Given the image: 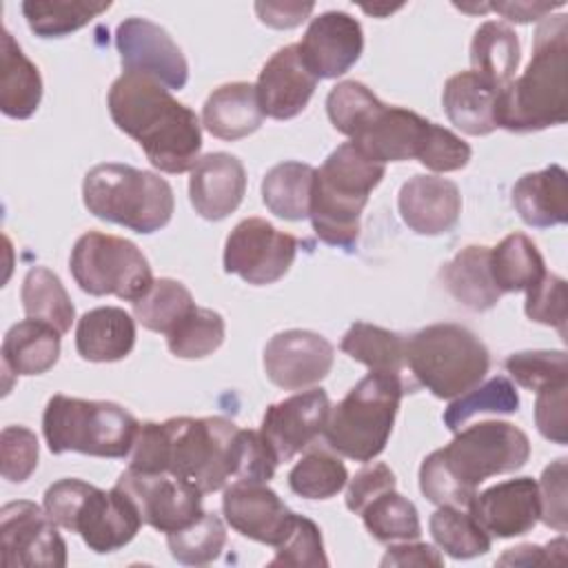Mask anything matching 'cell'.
Listing matches in <instances>:
<instances>
[{"label":"cell","instance_id":"obj_3","mask_svg":"<svg viewBox=\"0 0 568 568\" xmlns=\"http://www.w3.org/2000/svg\"><path fill=\"white\" fill-rule=\"evenodd\" d=\"M528 457V435L515 424L479 422L459 430L448 446L424 457L419 490L437 506L468 508L481 481L519 470Z\"/></svg>","mask_w":568,"mask_h":568},{"label":"cell","instance_id":"obj_23","mask_svg":"<svg viewBox=\"0 0 568 568\" xmlns=\"http://www.w3.org/2000/svg\"><path fill=\"white\" fill-rule=\"evenodd\" d=\"M397 209L404 224L419 235H442L455 229L462 195L455 182L437 175H413L399 189Z\"/></svg>","mask_w":568,"mask_h":568},{"label":"cell","instance_id":"obj_15","mask_svg":"<svg viewBox=\"0 0 568 568\" xmlns=\"http://www.w3.org/2000/svg\"><path fill=\"white\" fill-rule=\"evenodd\" d=\"M115 47L124 73H140L166 89H182L189 80V64L171 36L146 18H126L118 24Z\"/></svg>","mask_w":568,"mask_h":568},{"label":"cell","instance_id":"obj_25","mask_svg":"<svg viewBox=\"0 0 568 568\" xmlns=\"http://www.w3.org/2000/svg\"><path fill=\"white\" fill-rule=\"evenodd\" d=\"M513 206L535 229H548L568 220V175L559 164L521 175L513 186Z\"/></svg>","mask_w":568,"mask_h":568},{"label":"cell","instance_id":"obj_24","mask_svg":"<svg viewBox=\"0 0 568 568\" xmlns=\"http://www.w3.org/2000/svg\"><path fill=\"white\" fill-rule=\"evenodd\" d=\"M246 193L244 164L224 151L209 153L195 162L189 178V197L197 215L217 222L231 215Z\"/></svg>","mask_w":568,"mask_h":568},{"label":"cell","instance_id":"obj_7","mask_svg":"<svg viewBox=\"0 0 568 568\" xmlns=\"http://www.w3.org/2000/svg\"><path fill=\"white\" fill-rule=\"evenodd\" d=\"M82 200L95 217L144 235L164 229L175 209L164 178L118 162L98 164L84 175Z\"/></svg>","mask_w":568,"mask_h":568},{"label":"cell","instance_id":"obj_29","mask_svg":"<svg viewBox=\"0 0 568 568\" xmlns=\"http://www.w3.org/2000/svg\"><path fill=\"white\" fill-rule=\"evenodd\" d=\"M444 288L470 311H488L504 295L490 273V248L470 244L464 246L439 271Z\"/></svg>","mask_w":568,"mask_h":568},{"label":"cell","instance_id":"obj_56","mask_svg":"<svg viewBox=\"0 0 568 568\" xmlns=\"http://www.w3.org/2000/svg\"><path fill=\"white\" fill-rule=\"evenodd\" d=\"M444 564L442 555L428 544H399L390 546L382 559V566H435Z\"/></svg>","mask_w":568,"mask_h":568},{"label":"cell","instance_id":"obj_28","mask_svg":"<svg viewBox=\"0 0 568 568\" xmlns=\"http://www.w3.org/2000/svg\"><path fill=\"white\" fill-rule=\"evenodd\" d=\"M497 93L499 89L488 84L477 73L462 71L446 80L442 104L450 124H455L459 131L468 135H488L497 129Z\"/></svg>","mask_w":568,"mask_h":568},{"label":"cell","instance_id":"obj_59","mask_svg":"<svg viewBox=\"0 0 568 568\" xmlns=\"http://www.w3.org/2000/svg\"><path fill=\"white\" fill-rule=\"evenodd\" d=\"M395 9H399V7H386V9H382V13H388V11H395ZM364 11H368V13H379V9H373V7H364Z\"/></svg>","mask_w":568,"mask_h":568},{"label":"cell","instance_id":"obj_8","mask_svg":"<svg viewBox=\"0 0 568 568\" xmlns=\"http://www.w3.org/2000/svg\"><path fill=\"white\" fill-rule=\"evenodd\" d=\"M42 506L60 528L78 532L98 555L120 550L144 524L138 506L118 486L102 490L71 477L51 484Z\"/></svg>","mask_w":568,"mask_h":568},{"label":"cell","instance_id":"obj_37","mask_svg":"<svg viewBox=\"0 0 568 568\" xmlns=\"http://www.w3.org/2000/svg\"><path fill=\"white\" fill-rule=\"evenodd\" d=\"M428 526L435 544L455 559H473L490 550V535L468 508L439 506Z\"/></svg>","mask_w":568,"mask_h":568},{"label":"cell","instance_id":"obj_52","mask_svg":"<svg viewBox=\"0 0 568 568\" xmlns=\"http://www.w3.org/2000/svg\"><path fill=\"white\" fill-rule=\"evenodd\" d=\"M539 486V519L559 530L566 532L568 528V504H566V459L552 462L544 475Z\"/></svg>","mask_w":568,"mask_h":568},{"label":"cell","instance_id":"obj_26","mask_svg":"<svg viewBox=\"0 0 568 568\" xmlns=\"http://www.w3.org/2000/svg\"><path fill=\"white\" fill-rule=\"evenodd\" d=\"M135 346V320L120 306L87 311L75 326V351L87 362H118Z\"/></svg>","mask_w":568,"mask_h":568},{"label":"cell","instance_id":"obj_45","mask_svg":"<svg viewBox=\"0 0 568 568\" xmlns=\"http://www.w3.org/2000/svg\"><path fill=\"white\" fill-rule=\"evenodd\" d=\"M379 104L382 100L366 84L357 80H344L328 91L326 113L331 124L353 140Z\"/></svg>","mask_w":568,"mask_h":568},{"label":"cell","instance_id":"obj_42","mask_svg":"<svg viewBox=\"0 0 568 568\" xmlns=\"http://www.w3.org/2000/svg\"><path fill=\"white\" fill-rule=\"evenodd\" d=\"M348 484L344 462L324 448L308 450L288 473V486L304 499L335 497Z\"/></svg>","mask_w":568,"mask_h":568},{"label":"cell","instance_id":"obj_50","mask_svg":"<svg viewBox=\"0 0 568 568\" xmlns=\"http://www.w3.org/2000/svg\"><path fill=\"white\" fill-rule=\"evenodd\" d=\"M528 320L555 326L561 337L566 335V282L559 275L546 273L532 288L526 291Z\"/></svg>","mask_w":568,"mask_h":568},{"label":"cell","instance_id":"obj_57","mask_svg":"<svg viewBox=\"0 0 568 568\" xmlns=\"http://www.w3.org/2000/svg\"><path fill=\"white\" fill-rule=\"evenodd\" d=\"M564 7V2H495L488 4V9L497 11L499 16H504L510 22H532V20H541L546 16L552 13V9Z\"/></svg>","mask_w":568,"mask_h":568},{"label":"cell","instance_id":"obj_58","mask_svg":"<svg viewBox=\"0 0 568 568\" xmlns=\"http://www.w3.org/2000/svg\"><path fill=\"white\" fill-rule=\"evenodd\" d=\"M555 541H550L548 546H532V544H521L517 548H508L506 555L499 557V566H506V564H513V566H532V564H548L552 561V555H550V548H552Z\"/></svg>","mask_w":568,"mask_h":568},{"label":"cell","instance_id":"obj_55","mask_svg":"<svg viewBox=\"0 0 568 568\" xmlns=\"http://www.w3.org/2000/svg\"><path fill=\"white\" fill-rule=\"evenodd\" d=\"M315 9L313 2H255L257 18L273 29H293Z\"/></svg>","mask_w":568,"mask_h":568},{"label":"cell","instance_id":"obj_46","mask_svg":"<svg viewBox=\"0 0 568 568\" xmlns=\"http://www.w3.org/2000/svg\"><path fill=\"white\" fill-rule=\"evenodd\" d=\"M510 377L535 393L568 384V357L564 351H521L504 362Z\"/></svg>","mask_w":568,"mask_h":568},{"label":"cell","instance_id":"obj_10","mask_svg":"<svg viewBox=\"0 0 568 568\" xmlns=\"http://www.w3.org/2000/svg\"><path fill=\"white\" fill-rule=\"evenodd\" d=\"M406 362L417 386L439 399H455L481 384L490 353L466 326L430 324L406 337Z\"/></svg>","mask_w":568,"mask_h":568},{"label":"cell","instance_id":"obj_9","mask_svg":"<svg viewBox=\"0 0 568 568\" xmlns=\"http://www.w3.org/2000/svg\"><path fill=\"white\" fill-rule=\"evenodd\" d=\"M140 424L113 402L53 395L42 415V433L53 455L82 453L122 459L131 455Z\"/></svg>","mask_w":568,"mask_h":568},{"label":"cell","instance_id":"obj_18","mask_svg":"<svg viewBox=\"0 0 568 568\" xmlns=\"http://www.w3.org/2000/svg\"><path fill=\"white\" fill-rule=\"evenodd\" d=\"M297 49L306 69L317 80L339 78L362 55V24L344 11H326L311 20Z\"/></svg>","mask_w":568,"mask_h":568},{"label":"cell","instance_id":"obj_13","mask_svg":"<svg viewBox=\"0 0 568 568\" xmlns=\"http://www.w3.org/2000/svg\"><path fill=\"white\" fill-rule=\"evenodd\" d=\"M0 555L4 566L64 568L67 544L58 524L33 501L18 499L0 508Z\"/></svg>","mask_w":568,"mask_h":568},{"label":"cell","instance_id":"obj_51","mask_svg":"<svg viewBox=\"0 0 568 568\" xmlns=\"http://www.w3.org/2000/svg\"><path fill=\"white\" fill-rule=\"evenodd\" d=\"M473 151L468 142H464L459 135L453 131L430 122L424 149L417 158L426 169L437 171V173H448V171H459L468 164Z\"/></svg>","mask_w":568,"mask_h":568},{"label":"cell","instance_id":"obj_30","mask_svg":"<svg viewBox=\"0 0 568 568\" xmlns=\"http://www.w3.org/2000/svg\"><path fill=\"white\" fill-rule=\"evenodd\" d=\"M339 348L355 362L368 366L377 373H390L406 379L415 390L419 388L413 379L406 362V335H399L395 331L368 324V322H355L342 337Z\"/></svg>","mask_w":568,"mask_h":568},{"label":"cell","instance_id":"obj_34","mask_svg":"<svg viewBox=\"0 0 568 568\" xmlns=\"http://www.w3.org/2000/svg\"><path fill=\"white\" fill-rule=\"evenodd\" d=\"M313 178L315 169L311 164L295 160L275 164L262 180V200L266 209L288 222L308 217Z\"/></svg>","mask_w":568,"mask_h":568},{"label":"cell","instance_id":"obj_33","mask_svg":"<svg viewBox=\"0 0 568 568\" xmlns=\"http://www.w3.org/2000/svg\"><path fill=\"white\" fill-rule=\"evenodd\" d=\"M519 58V38L508 24L488 20L475 31L470 42L473 73L495 89H504L515 78Z\"/></svg>","mask_w":568,"mask_h":568},{"label":"cell","instance_id":"obj_35","mask_svg":"<svg viewBox=\"0 0 568 568\" xmlns=\"http://www.w3.org/2000/svg\"><path fill=\"white\" fill-rule=\"evenodd\" d=\"M490 273L501 293H517L532 288L546 275V266L528 235L510 233L490 248Z\"/></svg>","mask_w":568,"mask_h":568},{"label":"cell","instance_id":"obj_17","mask_svg":"<svg viewBox=\"0 0 568 568\" xmlns=\"http://www.w3.org/2000/svg\"><path fill=\"white\" fill-rule=\"evenodd\" d=\"M331 413L328 395L322 388H311L271 404L262 417L260 433L277 457V464L293 459L324 435Z\"/></svg>","mask_w":568,"mask_h":568},{"label":"cell","instance_id":"obj_1","mask_svg":"<svg viewBox=\"0 0 568 568\" xmlns=\"http://www.w3.org/2000/svg\"><path fill=\"white\" fill-rule=\"evenodd\" d=\"M106 102L115 126L142 146L155 169L184 173L195 166L202 149L200 120L164 84L149 75L122 73Z\"/></svg>","mask_w":568,"mask_h":568},{"label":"cell","instance_id":"obj_44","mask_svg":"<svg viewBox=\"0 0 568 568\" xmlns=\"http://www.w3.org/2000/svg\"><path fill=\"white\" fill-rule=\"evenodd\" d=\"M224 320L211 308L195 306L169 335L166 346L180 359H200L215 353L224 342Z\"/></svg>","mask_w":568,"mask_h":568},{"label":"cell","instance_id":"obj_54","mask_svg":"<svg viewBox=\"0 0 568 568\" xmlns=\"http://www.w3.org/2000/svg\"><path fill=\"white\" fill-rule=\"evenodd\" d=\"M395 475L386 464L379 462L373 466H364L359 473H355L353 479H348L346 508L359 515L371 499H375L384 490L395 488Z\"/></svg>","mask_w":568,"mask_h":568},{"label":"cell","instance_id":"obj_31","mask_svg":"<svg viewBox=\"0 0 568 568\" xmlns=\"http://www.w3.org/2000/svg\"><path fill=\"white\" fill-rule=\"evenodd\" d=\"M42 100V78L38 67L22 53L13 36L2 31L0 47V109L4 115L27 120Z\"/></svg>","mask_w":568,"mask_h":568},{"label":"cell","instance_id":"obj_4","mask_svg":"<svg viewBox=\"0 0 568 568\" xmlns=\"http://www.w3.org/2000/svg\"><path fill=\"white\" fill-rule=\"evenodd\" d=\"M568 118V22L546 18L535 33L526 71L497 93V126L513 133L541 131Z\"/></svg>","mask_w":568,"mask_h":568},{"label":"cell","instance_id":"obj_47","mask_svg":"<svg viewBox=\"0 0 568 568\" xmlns=\"http://www.w3.org/2000/svg\"><path fill=\"white\" fill-rule=\"evenodd\" d=\"M268 566H328L317 524L308 517L295 515L288 532L275 546V557L268 561Z\"/></svg>","mask_w":568,"mask_h":568},{"label":"cell","instance_id":"obj_14","mask_svg":"<svg viewBox=\"0 0 568 568\" xmlns=\"http://www.w3.org/2000/svg\"><path fill=\"white\" fill-rule=\"evenodd\" d=\"M115 486L138 506L144 524L160 532H173L195 521L202 510V490L169 473H142L126 468Z\"/></svg>","mask_w":568,"mask_h":568},{"label":"cell","instance_id":"obj_16","mask_svg":"<svg viewBox=\"0 0 568 568\" xmlns=\"http://www.w3.org/2000/svg\"><path fill=\"white\" fill-rule=\"evenodd\" d=\"M333 344L320 333L291 328L273 335L264 346L266 377L284 390L320 384L333 368Z\"/></svg>","mask_w":568,"mask_h":568},{"label":"cell","instance_id":"obj_49","mask_svg":"<svg viewBox=\"0 0 568 568\" xmlns=\"http://www.w3.org/2000/svg\"><path fill=\"white\" fill-rule=\"evenodd\" d=\"M38 466V437L24 426H7L0 435V473L7 481L20 484Z\"/></svg>","mask_w":568,"mask_h":568},{"label":"cell","instance_id":"obj_5","mask_svg":"<svg viewBox=\"0 0 568 568\" xmlns=\"http://www.w3.org/2000/svg\"><path fill=\"white\" fill-rule=\"evenodd\" d=\"M384 173L386 166L371 160L353 142L339 144L315 169L308 217L324 244L353 251L359 237V215Z\"/></svg>","mask_w":568,"mask_h":568},{"label":"cell","instance_id":"obj_40","mask_svg":"<svg viewBox=\"0 0 568 568\" xmlns=\"http://www.w3.org/2000/svg\"><path fill=\"white\" fill-rule=\"evenodd\" d=\"M366 530L377 541H413L422 535L419 515L413 501L402 497L395 488L384 490L371 499L359 513Z\"/></svg>","mask_w":568,"mask_h":568},{"label":"cell","instance_id":"obj_32","mask_svg":"<svg viewBox=\"0 0 568 568\" xmlns=\"http://www.w3.org/2000/svg\"><path fill=\"white\" fill-rule=\"evenodd\" d=\"M60 335L51 324L24 320L13 324L2 339V366L13 375H42L60 357Z\"/></svg>","mask_w":568,"mask_h":568},{"label":"cell","instance_id":"obj_21","mask_svg":"<svg viewBox=\"0 0 568 568\" xmlns=\"http://www.w3.org/2000/svg\"><path fill=\"white\" fill-rule=\"evenodd\" d=\"M428 129L430 122L415 111L382 102L351 142L375 162H406L419 158Z\"/></svg>","mask_w":568,"mask_h":568},{"label":"cell","instance_id":"obj_53","mask_svg":"<svg viewBox=\"0 0 568 568\" xmlns=\"http://www.w3.org/2000/svg\"><path fill=\"white\" fill-rule=\"evenodd\" d=\"M566 404H568V384L537 393V402H535V422L539 433L546 439L561 446L568 442Z\"/></svg>","mask_w":568,"mask_h":568},{"label":"cell","instance_id":"obj_12","mask_svg":"<svg viewBox=\"0 0 568 568\" xmlns=\"http://www.w3.org/2000/svg\"><path fill=\"white\" fill-rule=\"evenodd\" d=\"M297 253V240L277 231L262 217H246L229 233L224 244V271L253 286L273 284L286 275Z\"/></svg>","mask_w":568,"mask_h":568},{"label":"cell","instance_id":"obj_20","mask_svg":"<svg viewBox=\"0 0 568 568\" xmlns=\"http://www.w3.org/2000/svg\"><path fill=\"white\" fill-rule=\"evenodd\" d=\"M468 510L488 535L499 539L526 535L539 521V486L532 477L499 481L477 493Z\"/></svg>","mask_w":568,"mask_h":568},{"label":"cell","instance_id":"obj_6","mask_svg":"<svg viewBox=\"0 0 568 568\" xmlns=\"http://www.w3.org/2000/svg\"><path fill=\"white\" fill-rule=\"evenodd\" d=\"M415 388L399 375L371 371L331 406L324 439L331 450L355 462H373L390 437L399 402Z\"/></svg>","mask_w":568,"mask_h":568},{"label":"cell","instance_id":"obj_36","mask_svg":"<svg viewBox=\"0 0 568 568\" xmlns=\"http://www.w3.org/2000/svg\"><path fill=\"white\" fill-rule=\"evenodd\" d=\"M20 297L29 320L51 324L58 333H67L71 328L75 308L60 277L47 266H31L27 271Z\"/></svg>","mask_w":568,"mask_h":568},{"label":"cell","instance_id":"obj_19","mask_svg":"<svg viewBox=\"0 0 568 568\" xmlns=\"http://www.w3.org/2000/svg\"><path fill=\"white\" fill-rule=\"evenodd\" d=\"M224 519L240 535L277 546L288 532L295 513L262 481H233L222 497Z\"/></svg>","mask_w":568,"mask_h":568},{"label":"cell","instance_id":"obj_11","mask_svg":"<svg viewBox=\"0 0 568 568\" xmlns=\"http://www.w3.org/2000/svg\"><path fill=\"white\" fill-rule=\"evenodd\" d=\"M69 268L75 284L89 295H115L135 302L153 286L144 253L133 242L100 231L78 237Z\"/></svg>","mask_w":568,"mask_h":568},{"label":"cell","instance_id":"obj_27","mask_svg":"<svg viewBox=\"0 0 568 568\" xmlns=\"http://www.w3.org/2000/svg\"><path fill=\"white\" fill-rule=\"evenodd\" d=\"M264 111L255 84L229 82L217 87L202 106L204 129L220 140H240L262 126Z\"/></svg>","mask_w":568,"mask_h":568},{"label":"cell","instance_id":"obj_41","mask_svg":"<svg viewBox=\"0 0 568 568\" xmlns=\"http://www.w3.org/2000/svg\"><path fill=\"white\" fill-rule=\"evenodd\" d=\"M519 408V395L515 390V384L504 377H490L484 384H477L468 393L455 397L448 408L444 410V424L448 430H459L462 424H466L470 417L481 413H495V415H510Z\"/></svg>","mask_w":568,"mask_h":568},{"label":"cell","instance_id":"obj_2","mask_svg":"<svg viewBox=\"0 0 568 568\" xmlns=\"http://www.w3.org/2000/svg\"><path fill=\"white\" fill-rule=\"evenodd\" d=\"M240 428L226 417H171L140 424L129 468L169 473L215 493L233 481Z\"/></svg>","mask_w":568,"mask_h":568},{"label":"cell","instance_id":"obj_39","mask_svg":"<svg viewBox=\"0 0 568 568\" xmlns=\"http://www.w3.org/2000/svg\"><path fill=\"white\" fill-rule=\"evenodd\" d=\"M195 308L191 291L171 277L153 280V286L133 302L135 320L155 333L169 335Z\"/></svg>","mask_w":568,"mask_h":568},{"label":"cell","instance_id":"obj_22","mask_svg":"<svg viewBox=\"0 0 568 568\" xmlns=\"http://www.w3.org/2000/svg\"><path fill=\"white\" fill-rule=\"evenodd\" d=\"M315 87L317 78L306 69L297 44H288L266 60L255 91L264 115L273 120H291L306 109Z\"/></svg>","mask_w":568,"mask_h":568},{"label":"cell","instance_id":"obj_43","mask_svg":"<svg viewBox=\"0 0 568 568\" xmlns=\"http://www.w3.org/2000/svg\"><path fill=\"white\" fill-rule=\"evenodd\" d=\"M166 546L184 566H206L217 559L226 546V528L215 513H202L189 526L166 535Z\"/></svg>","mask_w":568,"mask_h":568},{"label":"cell","instance_id":"obj_48","mask_svg":"<svg viewBox=\"0 0 568 568\" xmlns=\"http://www.w3.org/2000/svg\"><path fill=\"white\" fill-rule=\"evenodd\" d=\"M277 457L268 442L257 430L237 433L235 459H233V481H262L266 484L275 475ZM231 481V484H233Z\"/></svg>","mask_w":568,"mask_h":568},{"label":"cell","instance_id":"obj_38","mask_svg":"<svg viewBox=\"0 0 568 568\" xmlns=\"http://www.w3.org/2000/svg\"><path fill=\"white\" fill-rule=\"evenodd\" d=\"M111 2H84V0H27L22 13L29 29L40 38L69 36L93 18L104 13Z\"/></svg>","mask_w":568,"mask_h":568}]
</instances>
